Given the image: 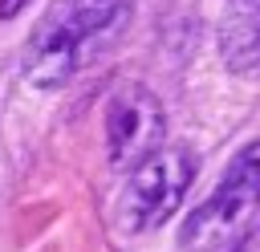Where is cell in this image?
Segmentation results:
<instances>
[{"mask_svg": "<svg viewBox=\"0 0 260 252\" xmlns=\"http://www.w3.org/2000/svg\"><path fill=\"white\" fill-rule=\"evenodd\" d=\"M134 0H53L20 49V73L37 89L69 85L130 24Z\"/></svg>", "mask_w": 260, "mask_h": 252, "instance_id": "cell-1", "label": "cell"}, {"mask_svg": "<svg viewBox=\"0 0 260 252\" xmlns=\"http://www.w3.org/2000/svg\"><path fill=\"white\" fill-rule=\"evenodd\" d=\"M260 215V138L244 146L232 167L223 171L219 187L187 211L179 224V248L183 252H223L248 236V228Z\"/></svg>", "mask_w": 260, "mask_h": 252, "instance_id": "cell-2", "label": "cell"}, {"mask_svg": "<svg viewBox=\"0 0 260 252\" xmlns=\"http://www.w3.org/2000/svg\"><path fill=\"white\" fill-rule=\"evenodd\" d=\"M191 183H195V154L187 146H158L150 159H142L130 171V179L118 195V207H114L118 228L126 236L162 228L179 211Z\"/></svg>", "mask_w": 260, "mask_h": 252, "instance_id": "cell-3", "label": "cell"}, {"mask_svg": "<svg viewBox=\"0 0 260 252\" xmlns=\"http://www.w3.org/2000/svg\"><path fill=\"white\" fill-rule=\"evenodd\" d=\"M167 138L162 102L146 85H126L106 106V159L118 171H134Z\"/></svg>", "mask_w": 260, "mask_h": 252, "instance_id": "cell-4", "label": "cell"}, {"mask_svg": "<svg viewBox=\"0 0 260 252\" xmlns=\"http://www.w3.org/2000/svg\"><path fill=\"white\" fill-rule=\"evenodd\" d=\"M219 53L232 73H260V0H228Z\"/></svg>", "mask_w": 260, "mask_h": 252, "instance_id": "cell-5", "label": "cell"}, {"mask_svg": "<svg viewBox=\"0 0 260 252\" xmlns=\"http://www.w3.org/2000/svg\"><path fill=\"white\" fill-rule=\"evenodd\" d=\"M28 4H32V0H0V16H4V20H12V16H16V12H24Z\"/></svg>", "mask_w": 260, "mask_h": 252, "instance_id": "cell-6", "label": "cell"}]
</instances>
